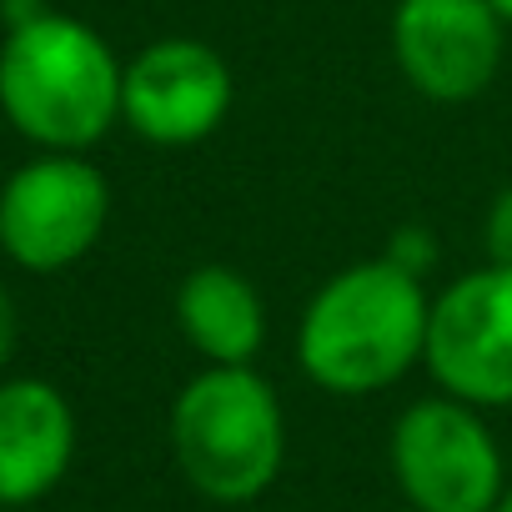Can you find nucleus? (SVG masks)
<instances>
[{"mask_svg": "<svg viewBox=\"0 0 512 512\" xmlns=\"http://www.w3.org/2000/svg\"><path fill=\"white\" fill-rule=\"evenodd\" d=\"M492 6H497V16H502V21L512 26V0H492Z\"/></svg>", "mask_w": 512, "mask_h": 512, "instance_id": "nucleus-14", "label": "nucleus"}, {"mask_svg": "<svg viewBox=\"0 0 512 512\" xmlns=\"http://www.w3.org/2000/svg\"><path fill=\"white\" fill-rule=\"evenodd\" d=\"M106 221L111 181L81 151H46L0 186V251L36 277L86 262Z\"/></svg>", "mask_w": 512, "mask_h": 512, "instance_id": "nucleus-4", "label": "nucleus"}, {"mask_svg": "<svg viewBox=\"0 0 512 512\" xmlns=\"http://www.w3.org/2000/svg\"><path fill=\"white\" fill-rule=\"evenodd\" d=\"M0 512H11V507H0Z\"/></svg>", "mask_w": 512, "mask_h": 512, "instance_id": "nucleus-16", "label": "nucleus"}, {"mask_svg": "<svg viewBox=\"0 0 512 512\" xmlns=\"http://www.w3.org/2000/svg\"><path fill=\"white\" fill-rule=\"evenodd\" d=\"M492 512H512V487H507V492H502V502H497V507H492Z\"/></svg>", "mask_w": 512, "mask_h": 512, "instance_id": "nucleus-15", "label": "nucleus"}, {"mask_svg": "<svg viewBox=\"0 0 512 512\" xmlns=\"http://www.w3.org/2000/svg\"><path fill=\"white\" fill-rule=\"evenodd\" d=\"M387 256H392V262H402L407 272L427 277V267L437 262V246H432V236L422 226H397L392 241H387Z\"/></svg>", "mask_w": 512, "mask_h": 512, "instance_id": "nucleus-12", "label": "nucleus"}, {"mask_svg": "<svg viewBox=\"0 0 512 512\" xmlns=\"http://www.w3.org/2000/svg\"><path fill=\"white\" fill-rule=\"evenodd\" d=\"M236 106V76L226 56L196 36H161L126 61L121 126L146 146H201L226 126Z\"/></svg>", "mask_w": 512, "mask_h": 512, "instance_id": "nucleus-7", "label": "nucleus"}, {"mask_svg": "<svg viewBox=\"0 0 512 512\" xmlns=\"http://www.w3.org/2000/svg\"><path fill=\"white\" fill-rule=\"evenodd\" d=\"M432 297L392 256H367L332 272L297 317V367L332 397H372L397 387L427 352Z\"/></svg>", "mask_w": 512, "mask_h": 512, "instance_id": "nucleus-1", "label": "nucleus"}, {"mask_svg": "<svg viewBox=\"0 0 512 512\" xmlns=\"http://www.w3.org/2000/svg\"><path fill=\"white\" fill-rule=\"evenodd\" d=\"M16 342H21V312H16L11 287L0 282V372H6V362L16 357Z\"/></svg>", "mask_w": 512, "mask_h": 512, "instance_id": "nucleus-13", "label": "nucleus"}, {"mask_svg": "<svg viewBox=\"0 0 512 512\" xmlns=\"http://www.w3.org/2000/svg\"><path fill=\"white\" fill-rule=\"evenodd\" d=\"M507 56V21L492 0H397L392 61L432 106L477 101Z\"/></svg>", "mask_w": 512, "mask_h": 512, "instance_id": "nucleus-8", "label": "nucleus"}, {"mask_svg": "<svg viewBox=\"0 0 512 512\" xmlns=\"http://www.w3.org/2000/svg\"><path fill=\"white\" fill-rule=\"evenodd\" d=\"M171 452L206 502H256L287 462V417L272 382L256 367L206 362L171 402Z\"/></svg>", "mask_w": 512, "mask_h": 512, "instance_id": "nucleus-3", "label": "nucleus"}, {"mask_svg": "<svg viewBox=\"0 0 512 512\" xmlns=\"http://www.w3.org/2000/svg\"><path fill=\"white\" fill-rule=\"evenodd\" d=\"M76 457V412L41 377L0 382V507L41 502Z\"/></svg>", "mask_w": 512, "mask_h": 512, "instance_id": "nucleus-9", "label": "nucleus"}, {"mask_svg": "<svg viewBox=\"0 0 512 512\" xmlns=\"http://www.w3.org/2000/svg\"><path fill=\"white\" fill-rule=\"evenodd\" d=\"M392 477L417 512H492L507 492L502 447L482 407L422 397L392 422Z\"/></svg>", "mask_w": 512, "mask_h": 512, "instance_id": "nucleus-5", "label": "nucleus"}, {"mask_svg": "<svg viewBox=\"0 0 512 512\" xmlns=\"http://www.w3.org/2000/svg\"><path fill=\"white\" fill-rule=\"evenodd\" d=\"M176 327L216 367H251L267 347V302L231 262H201L176 287Z\"/></svg>", "mask_w": 512, "mask_h": 512, "instance_id": "nucleus-10", "label": "nucleus"}, {"mask_svg": "<svg viewBox=\"0 0 512 512\" xmlns=\"http://www.w3.org/2000/svg\"><path fill=\"white\" fill-rule=\"evenodd\" d=\"M482 251L492 267H512V181L487 201V216H482Z\"/></svg>", "mask_w": 512, "mask_h": 512, "instance_id": "nucleus-11", "label": "nucleus"}, {"mask_svg": "<svg viewBox=\"0 0 512 512\" xmlns=\"http://www.w3.org/2000/svg\"><path fill=\"white\" fill-rule=\"evenodd\" d=\"M422 367L447 397L512 407V267L482 262L432 297Z\"/></svg>", "mask_w": 512, "mask_h": 512, "instance_id": "nucleus-6", "label": "nucleus"}, {"mask_svg": "<svg viewBox=\"0 0 512 512\" xmlns=\"http://www.w3.org/2000/svg\"><path fill=\"white\" fill-rule=\"evenodd\" d=\"M121 76L96 26L41 11L0 41V116L41 151H91L121 121Z\"/></svg>", "mask_w": 512, "mask_h": 512, "instance_id": "nucleus-2", "label": "nucleus"}]
</instances>
